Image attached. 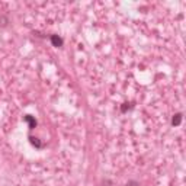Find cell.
Here are the masks:
<instances>
[{
    "mask_svg": "<svg viewBox=\"0 0 186 186\" xmlns=\"http://www.w3.org/2000/svg\"><path fill=\"white\" fill-rule=\"evenodd\" d=\"M180 121H182V115H180V114H176V115H174V118H173V121H172V124L176 127V125H179V124H180Z\"/></svg>",
    "mask_w": 186,
    "mask_h": 186,
    "instance_id": "cell-1",
    "label": "cell"
},
{
    "mask_svg": "<svg viewBox=\"0 0 186 186\" xmlns=\"http://www.w3.org/2000/svg\"><path fill=\"white\" fill-rule=\"evenodd\" d=\"M51 41H52V44L57 45V47L63 44V39H61V38H57V36H51Z\"/></svg>",
    "mask_w": 186,
    "mask_h": 186,
    "instance_id": "cell-2",
    "label": "cell"
}]
</instances>
